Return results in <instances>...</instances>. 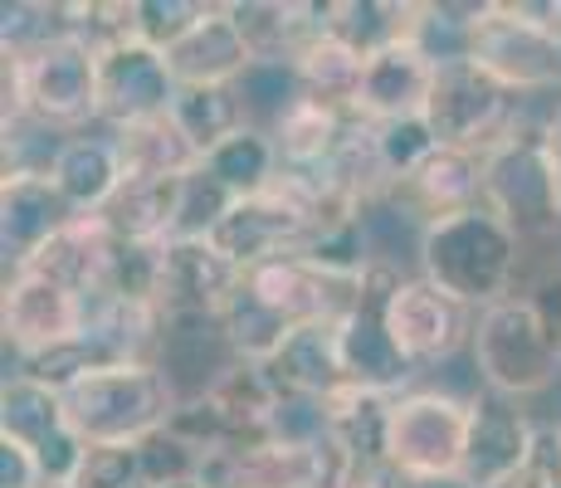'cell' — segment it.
I'll return each instance as SVG.
<instances>
[{
	"instance_id": "obj_1",
	"label": "cell",
	"mask_w": 561,
	"mask_h": 488,
	"mask_svg": "<svg viewBox=\"0 0 561 488\" xmlns=\"http://www.w3.org/2000/svg\"><path fill=\"white\" fill-rule=\"evenodd\" d=\"M523 254L527 245L517 240L508 225L489 205H473V211L425 225L420 279H430L435 288L455 293L459 303L483 313L517 293V284H523Z\"/></svg>"
},
{
	"instance_id": "obj_2",
	"label": "cell",
	"mask_w": 561,
	"mask_h": 488,
	"mask_svg": "<svg viewBox=\"0 0 561 488\" xmlns=\"http://www.w3.org/2000/svg\"><path fill=\"white\" fill-rule=\"evenodd\" d=\"M181 400L152 362H113L64 386V416L83 444H142L176 420Z\"/></svg>"
},
{
	"instance_id": "obj_3",
	"label": "cell",
	"mask_w": 561,
	"mask_h": 488,
	"mask_svg": "<svg viewBox=\"0 0 561 488\" xmlns=\"http://www.w3.org/2000/svg\"><path fill=\"white\" fill-rule=\"evenodd\" d=\"M469 356L483 390H493L503 400L542 396V390H552L561 382V332L523 293L479 313Z\"/></svg>"
},
{
	"instance_id": "obj_4",
	"label": "cell",
	"mask_w": 561,
	"mask_h": 488,
	"mask_svg": "<svg viewBox=\"0 0 561 488\" xmlns=\"http://www.w3.org/2000/svg\"><path fill=\"white\" fill-rule=\"evenodd\" d=\"M25 117L69 137L99 127V54L73 35L25 59L5 54V127Z\"/></svg>"
},
{
	"instance_id": "obj_5",
	"label": "cell",
	"mask_w": 561,
	"mask_h": 488,
	"mask_svg": "<svg viewBox=\"0 0 561 488\" xmlns=\"http://www.w3.org/2000/svg\"><path fill=\"white\" fill-rule=\"evenodd\" d=\"M483 205L523 245L561 240V171L542 143V123H523L483 157Z\"/></svg>"
},
{
	"instance_id": "obj_6",
	"label": "cell",
	"mask_w": 561,
	"mask_h": 488,
	"mask_svg": "<svg viewBox=\"0 0 561 488\" xmlns=\"http://www.w3.org/2000/svg\"><path fill=\"white\" fill-rule=\"evenodd\" d=\"M469 59L517 98L561 89V45L542 20V0H489L473 20Z\"/></svg>"
},
{
	"instance_id": "obj_7",
	"label": "cell",
	"mask_w": 561,
	"mask_h": 488,
	"mask_svg": "<svg viewBox=\"0 0 561 488\" xmlns=\"http://www.w3.org/2000/svg\"><path fill=\"white\" fill-rule=\"evenodd\" d=\"M473 396L455 390H401L391 396V474L405 479H459L463 454H469Z\"/></svg>"
},
{
	"instance_id": "obj_8",
	"label": "cell",
	"mask_w": 561,
	"mask_h": 488,
	"mask_svg": "<svg viewBox=\"0 0 561 488\" xmlns=\"http://www.w3.org/2000/svg\"><path fill=\"white\" fill-rule=\"evenodd\" d=\"M517 103H523V98L513 89H503L489 69H479L473 59H459L435 73L425 127L435 133L439 147H459V151L489 157L493 147H503L517 127H523Z\"/></svg>"
},
{
	"instance_id": "obj_9",
	"label": "cell",
	"mask_w": 561,
	"mask_h": 488,
	"mask_svg": "<svg viewBox=\"0 0 561 488\" xmlns=\"http://www.w3.org/2000/svg\"><path fill=\"white\" fill-rule=\"evenodd\" d=\"M259 298L288 322V328H308V322H342L362 303L366 269L322 264L312 254H288L274 264H259L244 274Z\"/></svg>"
},
{
	"instance_id": "obj_10",
	"label": "cell",
	"mask_w": 561,
	"mask_h": 488,
	"mask_svg": "<svg viewBox=\"0 0 561 488\" xmlns=\"http://www.w3.org/2000/svg\"><path fill=\"white\" fill-rule=\"evenodd\" d=\"M0 440L25 444L45 484H73L83 454H89V444L69 430L64 390L35 382L25 372L5 376V390H0Z\"/></svg>"
},
{
	"instance_id": "obj_11",
	"label": "cell",
	"mask_w": 561,
	"mask_h": 488,
	"mask_svg": "<svg viewBox=\"0 0 561 488\" xmlns=\"http://www.w3.org/2000/svg\"><path fill=\"white\" fill-rule=\"evenodd\" d=\"M244 269L215 240H167L152 254V303L161 318H220Z\"/></svg>"
},
{
	"instance_id": "obj_12",
	"label": "cell",
	"mask_w": 561,
	"mask_h": 488,
	"mask_svg": "<svg viewBox=\"0 0 561 488\" xmlns=\"http://www.w3.org/2000/svg\"><path fill=\"white\" fill-rule=\"evenodd\" d=\"M410 274L401 269L371 264L366 269L362 303L342 318V362H347V382L357 390H376V396H401V386L415 376V366L401 356L391 328H386V303H391L396 284Z\"/></svg>"
},
{
	"instance_id": "obj_13",
	"label": "cell",
	"mask_w": 561,
	"mask_h": 488,
	"mask_svg": "<svg viewBox=\"0 0 561 488\" xmlns=\"http://www.w3.org/2000/svg\"><path fill=\"white\" fill-rule=\"evenodd\" d=\"M473 322L479 313L469 303H459L455 293L435 288L430 279L410 274L396 284L391 303H386V328H391L396 347L410 366H439L459 352V347L473 342Z\"/></svg>"
},
{
	"instance_id": "obj_14",
	"label": "cell",
	"mask_w": 561,
	"mask_h": 488,
	"mask_svg": "<svg viewBox=\"0 0 561 488\" xmlns=\"http://www.w3.org/2000/svg\"><path fill=\"white\" fill-rule=\"evenodd\" d=\"M89 303L93 298H79V293L30 274V269L5 274L0 322H5V342L15 347L20 366L35 362V356L59 352V347L83 342V332H89Z\"/></svg>"
},
{
	"instance_id": "obj_15",
	"label": "cell",
	"mask_w": 561,
	"mask_h": 488,
	"mask_svg": "<svg viewBox=\"0 0 561 488\" xmlns=\"http://www.w3.org/2000/svg\"><path fill=\"white\" fill-rule=\"evenodd\" d=\"M181 83L171 79L167 54L152 45H117L99 59V123L103 127H137L171 117Z\"/></svg>"
},
{
	"instance_id": "obj_16",
	"label": "cell",
	"mask_w": 561,
	"mask_h": 488,
	"mask_svg": "<svg viewBox=\"0 0 561 488\" xmlns=\"http://www.w3.org/2000/svg\"><path fill=\"white\" fill-rule=\"evenodd\" d=\"M537 444V425L517 400H503L493 390L473 396V425H469V454H463V484L473 488H508L517 469L527 464Z\"/></svg>"
},
{
	"instance_id": "obj_17",
	"label": "cell",
	"mask_w": 561,
	"mask_h": 488,
	"mask_svg": "<svg viewBox=\"0 0 561 488\" xmlns=\"http://www.w3.org/2000/svg\"><path fill=\"white\" fill-rule=\"evenodd\" d=\"M117 254H123V245L113 240L103 215H73L49 245H39V254L30 259L25 269L39 279H49V284L79 293V298H99L117 274Z\"/></svg>"
},
{
	"instance_id": "obj_18",
	"label": "cell",
	"mask_w": 561,
	"mask_h": 488,
	"mask_svg": "<svg viewBox=\"0 0 561 488\" xmlns=\"http://www.w3.org/2000/svg\"><path fill=\"white\" fill-rule=\"evenodd\" d=\"M435 64L420 54V45L396 39V45L376 49L366 59L362 89H357V113L366 123H410V117H425L430 89H435Z\"/></svg>"
},
{
	"instance_id": "obj_19",
	"label": "cell",
	"mask_w": 561,
	"mask_h": 488,
	"mask_svg": "<svg viewBox=\"0 0 561 488\" xmlns=\"http://www.w3.org/2000/svg\"><path fill=\"white\" fill-rule=\"evenodd\" d=\"M167 64L181 89H234L254 64V49L234 25L230 5H210L196 30L167 49Z\"/></svg>"
},
{
	"instance_id": "obj_20",
	"label": "cell",
	"mask_w": 561,
	"mask_h": 488,
	"mask_svg": "<svg viewBox=\"0 0 561 488\" xmlns=\"http://www.w3.org/2000/svg\"><path fill=\"white\" fill-rule=\"evenodd\" d=\"M161 376L171 382L176 400H205L225 376L240 366L230 338H225L220 318H167V338H161L157 356Z\"/></svg>"
},
{
	"instance_id": "obj_21",
	"label": "cell",
	"mask_w": 561,
	"mask_h": 488,
	"mask_svg": "<svg viewBox=\"0 0 561 488\" xmlns=\"http://www.w3.org/2000/svg\"><path fill=\"white\" fill-rule=\"evenodd\" d=\"M264 376L278 396H312V400L342 396L352 386L347 362H342V322L294 328L288 342L264 362Z\"/></svg>"
},
{
	"instance_id": "obj_22",
	"label": "cell",
	"mask_w": 561,
	"mask_h": 488,
	"mask_svg": "<svg viewBox=\"0 0 561 488\" xmlns=\"http://www.w3.org/2000/svg\"><path fill=\"white\" fill-rule=\"evenodd\" d=\"M73 220V205L59 195L49 177H5L0 186V249H5V269H25L49 245L64 225Z\"/></svg>"
},
{
	"instance_id": "obj_23",
	"label": "cell",
	"mask_w": 561,
	"mask_h": 488,
	"mask_svg": "<svg viewBox=\"0 0 561 488\" xmlns=\"http://www.w3.org/2000/svg\"><path fill=\"white\" fill-rule=\"evenodd\" d=\"M391 195L405 211H415L425 225L473 211V205H483V157L459 147H435Z\"/></svg>"
},
{
	"instance_id": "obj_24",
	"label": "cell",
	"mask_w": 561,
	"mask_h": 488,
	"mask_svg": "<svg viewBox=\"0 0 561 488\" xmlns=\"http://www.w3.org/2000/svg\"><path fill=\"white\" fill-rule=\"evenodd\" d=\"M49 181L59 186L64 201L73 205V215H99L117 195V186L127 181L113 127L99 123V127H89V133H73L69 143H64L59 161H54Z\"/></svg>"
},
{
	"instance_id": "obj_25",
	"label": "cell",
	"mask_w": 561,
	"mask_h": 488,
	"mask_svg": "<svg viewBox=\"0 0 561 488\" xmlns=\"http://www.w3.org/2000/svg\"><path fill=\"white\" fill-rule=\"evenodd\" d=\"M181 181L186 177H127L117 195L103 205V225L123 249H157L176 240Z\"/></svg>"
},
{
	"instance_id": "obj_26",
	"label": "cell",
	"mask_w": 561,
	"mask_h": 488,
	"mask_svg": "<svg viewBox=\"0 0 561 488\" xmlns=\"http://www.w3.org/2000/svg\"><path fill=\"white\" fill-rule=\"evenodd\" d=\"M352 123H357V107H332V103H318V98H304L268 137H274L284 171L322 177V171L337 161Z\"/></svg>"
},
{
	"instance_id": "obj_27",
	"label": "cell",
	"mask_w": 561,
	"mask_h": 488,
	"mask_svg": "<svg viewBox=\"0 0 561 488\" xmlns=\"http://www.w3.org/2000/svg\"><path fill=\"white\" fill-rule=\"evenodd\" d=\"M113 137H117V151H123L127 177H191V171L205 161L196 151V143L176 127V117L113 127Z\"/></svg>"
},
{
	"instance_id": "obj_28",
	"label": "cell",
	"mask_w": 561,
	"mask_h": 488,
	"mask_svg": "<svg viewBox=\"0 0 561 488\" xmlns=\"http://www.w3.org/2000/svg\"><path fill=\"white\" fill-rule=\"evenodd\" d=\"M205 171H210L234 201H250V195H264L268 186H274V177L284 171V161H278V147H274L268 133L240 127L230 143H220L210 157H205Z\"/></svg>"
},
{
	"instance_id": "obj_29",
	"label": "cell",
	"mask_w": 561,
	"mask_h": 488,
	"mask_svg": "<svg viewBox=\"0 0 561 488\" xmlns=\"http://www.w3.org/2000/svg\"><path fill=\"white\" fill-rule=\"evenodd\" d=\"M294 64H298V79H304V93L308 98H318V103H332V107H352V103H357L362 73H366V54L352 49L347 39L318 35Z\"/></svg>"
},
{
	"instance_id": "obj_30",
	"label": "cell",
	"mask_w": 561,
	"mask_h": 488,
	"mask_svg": "<svg viewBox=\"0 0 561 488\" xmlns=\"http://www.w3.org/2000/svg\"><path fill=\"white\" fill-rule=\"evenodd\" d=\"M410 25H415V5L410 0H332V15H328V35L347 39L366 59L376 49L396 45V39H410Z\"/></svg>"
},
{
	"instance_id": "obj_31",
	"label": "cell",
	"mask_w": 561,
	"mask_h": 488,
	"mask_svg": "<svg viewBox=\"0 0 561 488\" xmlns=\"http://www.w3.org/2000/svg\"><path fill=\"white\" fill-rule=\"evenodd\" d=\"M234 93H240L244 123L259 127V133H274V127L308 98L294 59H254L250 69H244V79L234 83Z\"/></svg>"
},
{
	"instance_id": "obj_32",
	"label": "cell",
	"mask_w": 561,
	"mask_h": 488,
	"mask_svg": "<svg viewBox=\"0 0 561 488\" xmlns=\"http://www.w3.org/2000/svg\"><path fill=\"white\" fill-rule=\"evenodd\" d=\"M220 328H225V338H230L234 356H240L244 366H264L268 356H274L278 347L288 342V332H294L274 308H268L264 298H259L250 284H240V293L225 303Z\"/></svg>"
},
{
	"instance_id": "obj_33",
	"label": "cell",
	"mask_w": 561,
	"mask_h": 488,
	"mask_svg": "<svg viewBox=\"0 0 561 488\" xmlns=\"http://www.w3.org/2000/svg\"><path fill=\"white\" fill-rule=\"evenodd\" d=\"M171 117H176V127L196 143L201 157H210V151L220 143H230L240 127H250L234 89H181Z\"/></svg>"
},
{
	"instance_id": "obj_34",
	"label": "cell",
	"mask_w": 561,
	"mask_h": 488,
	"mask_svg": "<svg viewBox=\"0 0 561 488\" xmlns=\"http://www.w3.org/2000/svg\"><path fill=\"white\" fill-rule=\"evenodd\" d=\"M69 488H167L142 444H89Z\"/></svg>"
},
{
	"instance_id": "obj_35",
	"label": "cell",
	"mask_w": 561,
	"mask_h": 488,
	"mask_svg": "<svg viewBox=\"0 0 561 488\" xmlns=\"http://www.w3.org/2000/svg\"><path fill=\"white\" fill-rule=\"evenodd\" d=\"M234 211V195L205 171V161L181 181V215H176V240H210L220 220Z\"/></svg>"
},
{
	"instance_id": "obj_36",
	"label": "cell",
	"mask_w": 561,
	"mask_h": 488,
	"mask_svg": "<svg viewBox=\"0 0 561 488\" xmlns=\"http://www.w3.org/2000/svg\"><path fill=\"white\" fill-rule=\"evenodd\" d=\"M439 143L425 127V117H410V123H376V151H381V167L391 177V191L401 186L410 171L430 157Z\"/></svg>"
},
{
	"instance_id": "obj_37",
	"label": "cell",
	"mask_w": 561,
	"mask_h": 488,
	"mask_svg": "<svg viewBox=\"0 0 561 488\" xmlns=\"http://www.w3.org/2000/svg\"><path fill=\"white\" fill-rule=\"evenodd\" d=\"M205 0H137V45L167 54L176 39H186L205 15Z\"/></svg>"
},
{
	"instance_id": "obj_38",
	"label": "cell",
	"mask_w": 561,
	"mask_h": 488,
	"mask_svg": "<svg viewBox=\"0 0 561 488\" xmlns=\"http://www.w3.org/2000/svg\"><path fill=\"white\" fill-rule=\"evenodd\" d=\"M39 464L25 444L0 440V488H39Z\"/></svg>"
},
{
	"instance_id": "obj_39",
	"label": "cell",
	"mask_w": 561,
	"mask_h": 488,
	"mask_svg": "<svg viewBox=\"0 0 561 488\" xmlns=\"http://www.w3.org/2000/svg\"><path fill=\"white\" fill-rule=\"evenodd\" d=\"M542 143H547V151H552V161H557V171H561V98L552 103V113L542 117Z\"/></svg>"
},
{
	"instance_id": "obj_40",
	"label": "cell",
	"mask_w": 561,
	"mask_h": 488,
	"mask_svg": "<svg viewBox=\"0 0 561 488\" xmlns=\"http://www.w3.org/2000/svg\"><path fill=\"white\" fill-rule=\"evenodd\" d=\"M381 488H473L463 479H405V474H386Z\"/></svg>"
},
{
	"instance_id": "obj_41",
	"label": "cell",
	"mask_w": 561,
	"mask_h": 488,
	"mask_svg": "<svg viewBox=\"0 0 561 488\" xmlns=\"http://www.w3.org/2000/svg\"><path fill=\"white\" fill-rule=\"evenodd\" d=\"M167 488H205L201 479H181V484H167Z\"/></svg>"
},
{
	"instance_id": "obj_42",
	"label": "cell",
	"mask_w": 561,
	"mask_h": 488,
	"mask_svg": "<svg viewBox=\"0 0 561 488\" xmlns=\"http://www.w3.org/2000/svg\"><path fill=\"white\" fill-rule=\"evenodd\" d=\"M39 488H69V484H39Z\"/></svg>"
},
{
	"instance_id": "obj_43",
	"label": "cell",
	"mask_w": 561,
	"mask_h": 488,
	"mask_svg": "<svg viewBox=\"0 0 561 488\" xmlns=\"http://www.w3.org/2000/svg\"><path fill=\"white\" fill-rule=\"evenodd\" d=\"M557 440H561V420H557Z\"/></svg>"
}]
</instances>
